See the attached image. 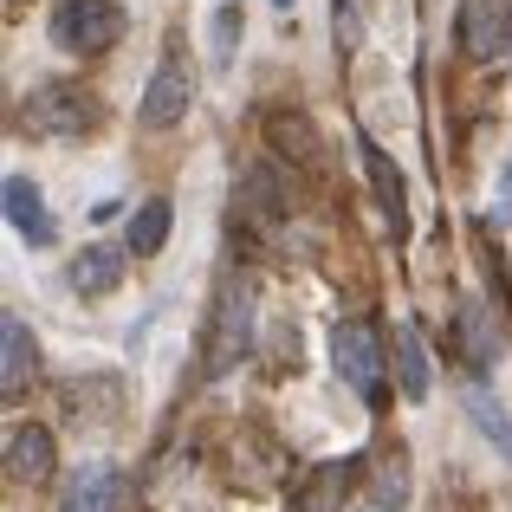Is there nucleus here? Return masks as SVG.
<instances>
[{
	"mask_svg": "<svg viewBox=\"0 0 512 512\" xmlns=\"http://www.w3.org/2000/svg\"><path fill=\"white\" fill-rule=\"evenodd\" d=\"M20 124L33 130V137H46V143H72V137H85V130L98 124V98H91L78 78H46V85L26 91Z\"/></svg>",
	"mask_w": 512,
	"mask_h": 512,
	"instance_id": "f257e3e1",
	"label": "nucleus"
},
{
	"mask_svg": "<svg viewBox=\"0 0 512 512\" xmlns=\"http://www.w3.org/2000/svg\"><path fill=\"white\" fill-rule=\"evenodd\" d=\"M273 7H292V0H273Z\"/></svg>",
	"mask_w": 512,
	"mask_h": 512,
	"instance_id": "5701e85b",
	"label": "nucleus"
},
{
	"mask_svg": "<svg viewBox=\"0 0 512 512\" xmlns=\"http://www.w3.org/2000/svg\"><path fill=\"white\" fill-rule=\"evenodd\" d=\"M467 415H474V428L493 441V448H500V454H512V422H506L500 396H487V389H467Z\"/></svg>",
	"mask_w": 512,
	"mask_h": 512,
	"instance_id": "f3484780",
	"label": "nucleus"
},
{
	"mask_svg": "<svg viewBox=\"0 0 512 512\" xmlns=\"http://www.w3.org/2000/svg\"><path fill=\"white\" fill-rule=\"evenodd\" d=\"M253 344V292L240 279H227L221 299H214V331H208V350H201V370L208 376H227Z\"/></svg>",
	"mask_w": 512,
	"mask_h": 512,
	"instance_id": "7ed1b4c3",
	"label": "nucleus"
},
{
	"mask_svg": "<svg viewBox=\"0 0 512 512\" xmlns=\"http://www.w3.org/2000/svg\"><path fill=\"white\" fill-rule=\"evenodd\" d=\"M370 7H376V0H338V7H331L338 52H357V46H363V33H370Z\"/></svg>",
	"mask_w": 512,
	"mask_h": 512,
	"instance_id": "a211bd4d",
	"label": "nucleus"
},
{
	"mask_svg": "<svg viewBox=\"0 0 512 512\" xmlns=\"http://www.w3.org/2000/svg\"><path fill=\"white\" fill-rule=\"evenodd\" d=\"M7 474L13 480H46L52 474V435H46V428L26 422V428L7 435Z\"/></svg>",
	"mask_w": 512,
	"mask_h": 512,
	"instance_id": "9b49d317",
	"label": "nucleus"
},
{
	"mask_svg": "<svg viewBox=\"0 0 512 512\" xmlns=\"http://www.w3.org/2000/svg\"><path fill=\"white\" fill-rule=\"evenodd\" d=\"M493 221L512 227V163L500 169V188H493Z\"/></svg>",
	"mask_w": 512,
	"mask_h": 512,
	"instance_id": "412c9836",
	"label": "nucleus"
},
{
	"mask_svg": "<svg viewBox=\"0 0 512 512\" xmlns=\"http://www.w3.org/2000/svg\"><path fill=\"white\" fill-rule=\"evenodd\" d=\"M357 156H363V169H370V188H376V201H383V214L402 227V214H409V182H402V169L389 163L370 137H357Z\"/></svg>",
	"mask_w": 512,
	"mask_h": 512,
	"instance_id": "9d476101",
	"label": "nucleus"
},
{
	"mask_svg": "<svg viewBox=\"0 0 512 512\" xmlns=\"http://www.w3.org/2000/svg\"><path fill=\"white\" fill-rule=\"evenodd\" d=\"M396 376H402V396H409V402H422V396H428V383H435V376H428L422 331H415V325H402V331H396Z\"/></svg>",
	"mask_w": 512,
	"mask_h": 512,
	"instance_id": "ddd939ff",
	"label": "nucleus"
},
{
	"mask_svg": "<svg viewBox=\"0 0 512 512\" xmlns=\"http://www.w3.org/2000/svg\"><path fill=\"white\" fill-rule=\"evenodd\" d=\"M169 201L163 195H150L143 201L137 214H130V253H137V260H150V253H163V240H169Z\"/></svg>",
	"mask_w": 512,
	"mask_h": 512,
	"instance_id": "4468645a",
	"label": "nucleus"
},
{
	"mask_svg": "<svg viewBox=\"0 0 512 512\" xmlns=\"http://www.w3.org/2000/svg\"><path fill=\"white\" fill-rule=\"evenodd\" d=\"M124 500H130V480L117 474V467L91 461V467H78V474L65 480L59 512H124Z\"/></svg>",
	"mask_w": 512,
	"mask_h": 512,
	"instance_id": "0eeeda50",
	"label": "nucleus"
},
{
	"mask_svg": "<svg viewBox=\"0 0 512 512\" xmlns=\"http://www.w3.org/2000/svg\"><path fill=\"white\" fill-rule=\"evenodd\" d=\"M0 201H7V221L20 240H33V247H52V214H46V195H39V182H26V175H7V188H0Z\"/></svg>",
	"mask_w": 512,
	"mask_h": 512,
	"instance_id": "6e6552de",
	"label": "nucleus"
},
{
	"mask_svg": "<svg viewBox=\"0 0 512 512\" xmlns=\"http://www.w3.org/2000/svg\"><path fill=\"white\" fill-rule=\"evenodd\" d=\"M117 39H124L117 0H59L52 7V46L59 52H111Z\"/></svg>",
	"mask_w": 512,
	"mask_h": 512,
	"instance_id": "f03ea898",
	"label": "nucleus"
},
{
	"mask_svg": "<svg viewBox=\"0 0 512 512\" xmlns=\"http://www.w3.org/2000/svg\"><path fill=\"white\" fill-rule=\"evenodd\" d=\"M188 104H195V65H188L182 52H169V59L156 65V78L143 85L137 117L150 130H169V124H182V117H188Z\"/></svg>",
	"mask_w": 512,
	"mask_h": 512,
	"instance_id": "39448f33",
	"label": "nucleus"
},
{
	"mask_svg": "<svg viewBox=\"0 0 512 512\" xmlns=\"http://www.w3.org/2000/svg\"><path fill=\"white\" fill-rule=\"evenodd\" d=\"M331 363H338V376L350 389H357L363 402H383V344H376L370 325H338V338H331Z\"/></svg>",
	"mask_w": 512,
	"mask_h": 512,
	"instance_id": "20e7f679",
	"label": "nucleus"
},
{
	"mask_svg": "<svg viewBox=\"0 0 512 512\" xmlns=\"http://www.w3.org/2000/svg\"><path fill=\"white\" fill-rule=\"evenodd\" d=\"M33 370H39V344H33V331H26V318L7 312L0 318V396L13 402Z\"/></svg>",
	"mask_w": 512,
	"mask_h": 512,
	"instance_id": "1a4fd4ad",
	"label": "nucleus"
},
{
	"mask_svg": "<svg viewBox=\"0 0 512 512\" xmlns=\"http://www.w3.org/2000/svg\"><path fill=\"white\" fill-rule=\"evenodd\" d=\"M363 512H389V506H363Z\"/></svg>",
	"mask_w": 512,
	"mask_h": 512,
	"instance_id": "4be33fe9",
	"label": "nucleus"
},
{
	"mask_svg": "<svg viewBox=\"0 0 512 512\" xmlns=\"http://www.w3.org/2000/svg\"><path fill=\"white\" fill-rule=\"evenodd\" d=\"M409 500V474H402V467H383V474H376V506H402Z\"/></svg>",
	"mask_w": 512,
	"mask_h": 512,
	"instance_id": "aec40b11",
	"label": "nucleus"
},
{
	"mask_svg": "<svg viewBox=\"0 0 512 512\" xmlns=\"http://www.w3.org/2000/svg\"><path fill=\"white\" fill-rule=\"evenodd\" d=\"M461 52L467 59L512 52V0H461Z\"/></svg>",
	"mask_w": 512,
	"mask_h": 512,
	"instance_id": "423d86ee",
	"label": "nucleus"
},
{
	"mask_svg": "<svg viewBox=\"0 0 512 512\" xmlns=\"http://www.w3.org/2000/svg\"><path fill=\"white\" fill-rule=\"evenodd\" d=\"M266 143H273L279 156L299 150V163H312V156H318V137H312V124H305L299 111H266Z\"/></svg>",
	"mask_w": 512,
	"mask_h": 512,
	"instance_id": "dca6fc26",
	"label": "nucleus"
},
{
	"mask_svg": "<svg viewBox=\"0 0 512 512\" xmlns=\"http://www.w3.org/2000/svg\"><path fill=\"white\" fill-rule=\"evenodd\" d=\"M338 500H344V467H325V474L299 493V512H338Z\"/></svg>",
	"mask_w": 512,
	"mask_h": 512,
	"instance_id": "6ab92c4d",
	"label": "nucleus"
},
{
	"mask_svg": "<svg viewBox=\"0 0 512 512\" xmlns=\"http://www.w3.org/2000/svg\"><path fill=\"white\" fill-rule=\"evenodd\" d=\"M461 350H467V363H474V370H487V363L500 357V338H493L487 305H480V299H461Z\"/></svg>",
	"mask_w": 512,
	"mask_h": 512,
	"instance_id": "2eb2a0df",
	"label": "nucleus"
},
{
	"mask_svg": "<svg viewBox=\"0 0 512 512\" xmlns=\"http://www.w3.org/2000/svg\"><path fill=\"white\" fill-rule=\"evenodd\" d=\"M117 279H124V260H117V247H85V253L72 260V292H85V299L111 292Z\"/></svg>",
	"mask_w": 512,
	"mask_h": 512,
	"instance_id": "f8f14e48",
	"label": "nucleus"
}]
</instances>
